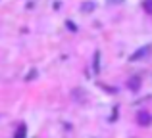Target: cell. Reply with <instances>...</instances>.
I'll use <instances>...</instances> for the list:
<instances>
[{"mask_svg": "<svg viewBox=\"0 0 152 138\" xmlns=\"http://www.w3.org/2000/svg\"><path fill=\"white\" fill-rule=\"evenodd\" d=\"M14 138H25V125H21V127H19V131L15 132Z\"/></svg>", "mask_w": 152, "mask_h": 138, "instance_id": "cell-7", "label": "cell"}, {"mask_svg": "<svg viewBox=\"0 0 152 138\" xmlns=\"http://www.w3.org/2000/svg\"><path fill=\"white\" fill-rule=\"evenodd\" d=\"M137 121H139V125H142V127H148V125L152 123V115L148 111H139Z\"/></svg>", "mask_w": 152, "mask_h": 138, "instance_id": "cell-1", "label": "cell"}, {"mask_svg": "<svg viewBox=\"0 0 152 138\" xmlns=\"http://www.w3.org/2000/svg\"><path fill=\"white\" fill-rule=\"evenodd\" d=\"M110 4H119V2H123V0H108Z\"/></svg>", "mask_w": 152, "mask_h": 138, "instance_id": "cell-10", "label": "cell"}, {"mask_svg": "<svg viewBox=\"0 0 152 138\" xmlns=\"http://www.w3.org/2000/svg\"><path fill=\"white\" fill-rule=\"evenodd\" d=\"M142 8H145V12L152 14V0H142Z\"/></svg>", "mask_w": 152, "mask_h": 138, "instance_id": "cell-6", "label": "cell"}, {"mask_svg": "<svg viewBox=\"0 0 152 138\" xmlns=\"http://www.w3.org/2000/svg\"><path fill=\"white\" fill-rule=\"evenodd\" d=\"M35 75H37V71H31L29 77H27V81H31V79H35Z\"/></svg>", "mask_w": 152, "mask_h": 138, "instance_id": "cell-9", "label": "cell"}, {"mask_svg": "<svg viewBox=\"0 0 152 138\" xmlns=\"http://www.w3.org/2000/svg\"><path fill=\"white\" fill-rule=\"evenodd\" d=\"M98 60H100V52H94V61H93L94 73H98V71H100V64H98Z\"/></svg>", "mask_w": 152, "mask_h": 138, "instance_id": "cell-5", "label": "cell"}, {"mask_svg": "<svg viewBox=\"0 0 152 138\" xmlns=\"http://www.w3.org/2000/svg\"><path fill=\"white\" fill-rule=\"evenodd\" d=\"M148 54H150V46H145V48L137 50V52H135L133 56L129 58V60H131V61H137V60H142L145 56H148Z\"/></svg>", "mask_w": 152, "mask_h": 138, "instance_id": "cell-2", "label": "cell"}, {"mask_svg": "<svg viewBox=\"0 0 152 138\" xmlns=\"http://www.w3.org/2000/svg\"><path fill=\"white\" fill-rule=\"evenodd\" d=\"M67 27H69L71 31H77V27H75V25H73V23H71V21H67Z\"/></svg>", "mask_w": 152, "mask_h": 138, "instance_id": "cell-8", "label": "cell"}, {"mask_svg": "<svg viewBox=\"0 0 152 138\" xmlns=\"http://www.w3.org/2000/svg\"><path fill=\"white\" fill-rule=\"evenodd\" d=\"M127 88H131L133 92H137V90L141 88V77H131L129 81H127Z\"/></svg>", "mask_w": 152, "mask_h": 138, "instance_id": "cell-3", "label": "cell"}, {"mask_svg": "<svg viewBox=\"0 0 152 138\" xmlns=\"http://www.w3.org/2000/svg\"><path fill=\"white\" fill-rule=\"evenodd\" d=\"M93 10H94V2H83L81 4V12H85V14H89Z\"/></svg>", "mask_w": 152, "mask_h": 138, "instance_id": "cell-4", "label": "cell"}]
</instances>
